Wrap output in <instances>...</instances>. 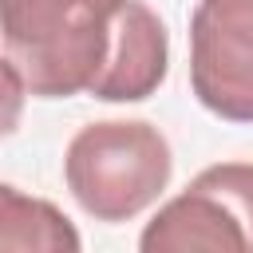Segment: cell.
Listing matches in <instances>:
<instances>
[{"label": "cell", "instance_id": "1", "mask_svg": "<svg viewBox=\"0 0 253 253\" xmlns=\"http://www.w3.org/2000/svg\"><path fill=\"white\" fill-rule=\"evenodd\" d=\"M123 0H0V40L28 95H91L115 36Z\"/></svg>", "mask_w": 253, "mask_h": 253}, {"label": "cell", "instance_id": "2", "mask_svg": "<svg viewBox=\"0 0 253 253\" xmlns=\"http://www.w3.org/2000/svg\"><path fill=\"white\" fill-rule=\"evenodd\" d=\"M174 174L166 134L146 119L87 123L63 154V182L95 221H130L162 198Z\"/></svg>", "mask_w": 253, "mask_h": 253}, {"label": "cell", "instance_id": "3", "mask_svg": "<svg viewBox=\"0 0 253 253\" xmlns=\"http://www.w3.org/2000/svg\"><path fill=\"white\" fill-rule=\"evenodd\" d=\"M142 253H253V162H217L190 178L138 237Z\"/></svg>", "mask_w": 253, "mask_h": 253}, {"label": "cell", "instance_id": "4", "mask_svg": "<svg viewBox=\"0 0 253 253\" xmlns=\"http://www.w3.org/2000/svg\"><path fill=\"white\" fill-rule=\"evenodd\" d=\"M190 87L225 123H253V0H198L190 12Z\"/></svg>", "mask_w": 253, "mask_h": 253}, {"label": "cell", "instance_id": "5", "mask_svg": "<svg viewBox=\"0 0 253 253\" xmlns=\"http://www.w3.org/2000/svg\"><path fill=\"white\" fill-rule=\"evenodd\" d=\"M166 71H170L166 24L146 0H123L115 51L91 95L103 103H142L166 83Z\"/></svg>", "mask_w": 253, "mask_h": 253}, {"label": "cell", "instance_id": "6", "mask_svg": "<svg viewBox=\"0 0 253 253\" xmlns=\"http://www.w3.org/2000/svg\"><path fill=\"white\" fill-rule=\"evenodd\" d=\"M79 253L83 237L67 221V213L43 198H32L8 182H0V253Z\"/></svg>", "mask_w": 253, "mask_h": 253}, {"label": "cell", "instance_id": "7", "mask_svg": "<svg viewBox=\"0 0 253 253\" xmlns=\"http://www.w3.org/2000/svg\"><path fill=\"white\" fill-rule=\"evenodd\" d=\"M24 99H28V87H24V75L16 71V63L8 55H0V138H8L20 119H24Z\"/></svg>", "mask_w": 253, "mask_h": 253}]
</instances>
